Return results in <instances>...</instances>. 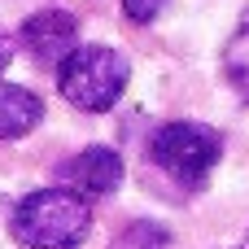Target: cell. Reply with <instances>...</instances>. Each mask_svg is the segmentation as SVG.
<instances>
[{
	"mask_svg": "<svg viewBox=\"0 0 249 249\" xmlns=\"http://www.w3.org/2000/svg\"><path fill=\"white\" fill-rule=\"evenodd\" d=\"M127 79H131L127 57L118 48H105V44H74L57 61V88L83 114L114 109L118 96L127 92Z\"/></svg>",
	"mask_w": 249,
	"mask_h": 249,
	"instance_id": "cell-2",
	"label": "cell"
},
{
	"mask_svg": "<svg viewBox=\"0 0 249 249\" xmlns=\"http://www.w3.org/2000/svg\"><path fill=\"white\" fill-rule=\"evenodd\" d=\"M118 249H171V236H166L158 223H136Z\"/></svg>",
	"mask_w": 249,
	"mask_h": 249,
	"instance_id": "cell-8",
	"label": "cell"
},
{
	"mask_svg": "<svg viewBox=\"0 0 249 249\" xmlns=\"http://www.w3.org/2000/svg\"><path fill=\"white\" fill-rule=\"evenodd\" d=\"M223 74L241 92V101H249V26H241L228 39V48H223Z\"/></svg>",
	"mask_w": 249,
	"mask_h": 249,
	"instance_id": "cell-7",
	"label": "cell"
},
{
	"mask_svg": "<svg viewBox=\"0 0 249 249\" xmlns=\"http://www.w3.org/2000/svg\"><path fill=\"white\" fill-rule=\"evenodd\" d=\"M245 249H249V241H245Z\"/></svg>",
	"mask_w": 249,
	"mask_h": 249,
	"instance_id": "cell-11",
	"label": "cell"
},
{
	"mask_svg": "<svg viewBox=\"0 0 249 249\" xmlns=\"http://www.w3.org/2000/svg\"><path fill=\"white\" fill-rule=\"evenodd\" d=\"M9 232L26 249H79L92 232V206L74 188H39L13 206Z\"/></svg>",
	"mask_w": 249,
	"mask_h": 249,
	"instance_id": "cell-1",
	"label": "cell"
},
{
	"mask_svg": "<svg viewBox=\"0 0 249 249\" xmlns=\"http://www.w3.org/2000/svg\"><path fill=\"white\" fill-rule=\"evenodd\" d=\"M61 179L79 193V197H105L123 184V158L105 144H92L83 153H74L66 166H61Z\"/></svg>",
	"mask_w": 249,
	"mask_h": 249,
	"instance_id": "cell-5",
	"label": "cell"
},
{
	"mask_svg": "<svg viewBox=\"0 0 249 249\" xmlns=\"http://www.w3.org/2000/svg\"><path fill=\"white\" fill-rule=\"evenodd\" d=\"M166 4H171V0H123V13H127L131 22H153Z\"/></svg>",
	"mask_w": 249,
	"mask_h": 249,
	"instance_id": "cell-9",
	"label": "cell"
},
{
	"mask_svg": "<svg viewBox=\"0 0 249 249\" xmlns=\"http://www.w3.org/2000/svg\"><path fill=\"white\" fill-rule=\"evenodd\" d=\"M44 118V101L31 88L18 83H0V140H22L26 131H35Z\"/></svg>",
	"mask_w": 249,
	"mask_h": 249,
	"instance_id": "cell-6",
	"label": "cell"
},
{
	"mask_svg": "<svg viewBox=\"0 0 249 249\" xmlns=\"http://www.w3.org/2000/svg\"><path fill=\"white\" fill-rule=\"evenodd\" d=\"M149 158L184 188H201L223 158V136L206 123H166L149 140Z\"/></svg>",
	"mask_w": 249,
	"mask_h": 249,
	"instance_id": "cell-3",
	"label": "cell"
},
{
	"mask_svg": "<svg viewBox=\"0 0 249 249\" xmlns=\"http://www.w3.org/2000/svg\"><path fill=\"white\" fill-rule=\"evenodd\" d=\"M18 44L39 61V66H57L74 44H79V18L66 9H39L22 22Z\"/></svg>",
	"mask_w": 249,
	"mask_h": 249,
	"instance_id": "cell-4",
	"label": "cell"
},
{
	"mask_svg": "<svg viewBox=\"0 0 249 249\" xmlns=\"http://www.w3.org/2000/svg\"><path fill=\"white\" fill-rule=\"evenodd\" d=\"M4 70H9V39L0 35V74H4Z\"/></svg>",
	"mask_w": 249,
	"mask_h": 249,
	"instance_id": "cell-10",
	"label": "cell"
}]
</instances>
